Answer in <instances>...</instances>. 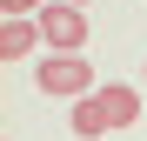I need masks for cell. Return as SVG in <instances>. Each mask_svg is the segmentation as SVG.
I'll list each match as a JSON object with an SVG mask.
<instances>
[{
	"label": "cell",
	"mask_w": 147,
	"mask_h": 141,
	"mask_svg": "<svg viewBox=\"0 0 147 141\" xmlns=\"http://www.w3.org/2000/svg\"><path fill=\"white\" fill-rule=\"evenodd\" d=\"M100 108H107V128H134L140 121V94L134 87H100Z\"/></svg>",
	"instance_id": "4"
},
{
	"label": "cell",
	"mask_w": 147,
	"mask_h": 141,
	"mask_svg": "<svg viewBox=\"0 0 147 141\" xmlns=\"http://www.w3.org/2000/svg\"><path fill=\"white\" fill-rule=\"evenodd\" d=\"M40 40L54 47V54H87V14L47 0V7H40Z\"/></svg>",
	"instance_id": "2"
},
{
	"label": "cell",
	"mask_w": 147,
	"mask_h": 141,
	"mask_svg": "<svg viewBox=\"0 0 147 141\" xmlns=\"http://www.w3.org/2000/svg\"><path fill=\"white\" fill-rule=\"evenodd\" d=\"M60 7H80V14H87V0H60Z\"/></svg>",
	"instance_id": "7"
},
{
	"label": "cell",
	"mask_w": 147,
	"mask_h": 141,
	"mask_svg": "<svg viewBox=\"0 0 147 141\" xmlns=\"http://www.w3.org/2000/svg\"><path fill=\"white\" fill-rule=\"evenodd\" d=\"M74 134H80V141H94V134H114V128H107V108H100V94L74 101Z\"/></svg>",
	"instance_id": "5"
},
{
	"label": "cell",
	"mask_w": 147,
	"mask_h": 141,
	"mask_svg": "<svg viewBox=\"0 0 147 141\" xmlns=\"http://www.w3.org/2000/svg\"><path fill=\"white\" fill-rule=\"evenodd\" d=\"M27 47H40V20H7L0 27V61H27Z\"/></svg>",
	"instance_id": "3"
},
{
	"label": "cell",
	"mask_w": 147,
	"mask_h": 141,
	"mask_svg": "<svg viewBox=\"0 0 147 141\" xmlns=\"http://www.w3.org/2000/svg\"><path fill=\"white\" fill-rule=\"evenodd\" d=\"M40 94H67V101H87V94H100V81H94V61L87 54H47L34 67Z\"/></svg>",
	"instance_id": "1"
},
{
	"label": "cell",
	"mask_w": 147,
	"mask_h": 141,
	"mask_svg": "<svg viewBox=\"0 0 147 141\" xmlns=\"http://www.w3.org/2000/svg\"><path fill=\"white\" fill-rule=\"evenodd\" d=\"M0 7H7V20H40L47 0H0Z\"/></svg>",
	"instance_id": "6"
}]
</instances>
